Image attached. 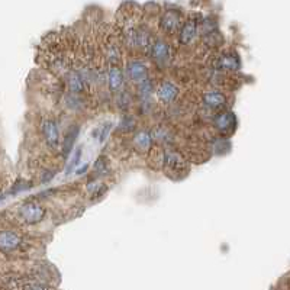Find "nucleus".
<instances>
[{
	"mask_svg": "<svg viewBox=\"0 0 290 290\" xmlns=\"http://www.w3.org/2000/svg\"><path fill=\"white\" fill-rule=\"evenodd\" d=\"M0 248L5 254H24L29 248L26 239L15 231L5 230L0 235Z\"/></svg>",
	"mask_w": 290,
	"mask_h": 290,
	"instance_id": "f257e3e1",
	"label": "nucleus"
},
{
	"mask_svg": "<svg viewBox=\"0 0 290 290\" xmlns=\"http://www.w3.org/2000/svg\"><path fill=\"white\" fill-rule=\"evenodd\" d=\"M17 215L20 221L26 225H35L45 218L47 209L43 205H39L36 200H25L17 206Z\"/></svg>",
	"mask_w": 290,
	"mask_h": 290,
	"instance_id": "f03ea898",
	"label": "nucleus"
},
{
	"mask_svg": "<svg viewBox=\"0 0 290 290\" xmlns=\"http://www.w3.org/2000/svg\"><path fill=\"white\" fill-rule=\"evenodd\" d=\"M5 287L10 290H55L52 289L50 284H45V283L38 282L34 279H15V277H10V279H5Z\"/></svg>",
	"mask_w": 290,
	"mask_h": 290,
	"instance_id": "7ed1b4c3",
	"label": "nucleus"
},
{
	"mask_svg": "<svg viewBox=\"0 0 290 290\" xmlns=\"http://www.w3.org/2000/svg\"><path fill=\"white\" fill-rule=\"evenodd\" d=\"M162 161H164V167L170 171L171 174H184V173H188L186 160L180 154L173 153V151H165Z\"/></svg>",
	"mask_w": 290,
	"mask_h": 290,
	"instance_id": "20e7f679",
	"label": "nucleus"
},
{
	"mask_svg": "<svg viewBox=\"0 0 290 290\" xmlns=\"http://www.w3.org/2000/svg\"><path fill=\"white\" fill-rule=\"evenodd\" d=\"M241 67V61L237 52L226 51L222 52L221 55L215 60V69L228 70V71H237Z\"/></svg>",
	"mask_w": 290,
	"mask_h": 290,
	"instance_id": "39448f33",
	"label": "nucleus"
},
{
	"mask_svg": "<svg viewBox=\"0 0 290 290\" xmlns=\"http://www.w3.org/2000/svg\"><path fill=\"white\" fill-rule=\"evenodd\" d=\"M43 134L45 138V142L48 144V147L55 148L58 142H60V129L57 122L51 118L44 119L43 122Z\"/></svg>",
	"mask_w": 290,
	"mask_h": 290,
	"instance_id": "423d86ee",
	"label": "nucleus"
},
{
	"mask_svg": "<svg viewBox=\"0 0 290 290\" xmlns=\"http://www.w3.org/2000/svg\"><path fill=\"white\" fill-rule=\"evenodd\" d=\"M161 29L167 34H173L179 29L181 25V15L177 10H165L162 13L161 20H160Z\"/></svg>",
	"mask_w": 290,
	"mask_h": 290,
	"instance_id": "0eeeda50",
	"label": "nucleus"
},
{
	"mask_svg": "<svg viewBox=\"0 0 290 290\" xmlns=\"http://www.w3.org/2000/svg\"><path fill=\"white\" fill-rule=\"evenodd\" d=\"M127 74L128 77L135 81V83H144L145 80H148V69L142 61L139 60H132L129 61L128 66H127Z\"/></svg>",
	"mask_w": 290,
	"mask_h": 290,
	"instance_id": "6e6552de",
	"label": "nucleus"
},
{
	"mask_svg": "<svg viewBox=\"0 0 290 290\" xmlns=\"http://www.w3.org/2000/svg\"><path fill=\"white\" fill-rule=\"evenodd\" d=\"M215 128L219 129L222 134H230L235 129V125H237V120H235V115L230 111L221 112L215 116L214 119Z\"/></svg>",
	"mask_w": 290,
	"mask_h": 290,
	"instance_id": "1a4fd4ad",
	"label": "nucleus"
},
{
	"mask_svg": "<svg viewBox=\"0 0 290 290\" xmlns=\"http://www.w3.org/2000/svg\"><path fill=\"white\" fill-rule=\"evenodd\" d=\"M150 54L154 60L158 61V63H165V61L170 60L171 55V48L170 45L167 43H164L161 39H157L151 44L150 47Z\"/></svg>",
	"mask_w": 290,
	"mask_h": 290,
	"instance_id": "9d476101",
	"label": "nucleus"
},
{
	"mask_svg": "<svg viewBox=\"0 0 290 290\" xmlns=\"http://www.w3.org/2000/svg\"><path fill=\"white\" fill-rule=\"evenodd\" d=\"M108 83H109V87H111L112 92H118L120 87L123 86V71H122V66L120 64L109 66Z\"/></svg>",
	"mask_w": 290,
	"mask_h": 290,
	"instance_id": "9b49d317",
	"label": "nucleus"
},
{
	"mask_svg": "<svg viewBox=\"0 0 290 290\" xmlns=\"http://www.w3.org/2000/svg\"><path fill=\"white\" fill-rule=\"evenodd\" d=\"M179 93V89L177 86L173 85L170 81H162L161 85L158 86V90H157V96L160 99V102L162 103H170L173 102Z\"/></svg>",
	"mask_w": 290,
	"mask_h": 290,
	"instance_id": "f8f14e48",
	"label": "nucleus"
},
{
	"mask_svg": "<svg viewBox=\"0 0 290 290\" xmlns=\"http://www.w3.org/2000/svg\"><path fill=\"white\" fill-rule=\"evenodd\" d=\"M196 34H197L196 20H195V19H189V20H186V22L183 24V26H181V31H180V35H179L180 44L188 45V44H190L193 39H195Z\"/></svg>",
	"mask_w": 290,
	"mask_h": 290,
	"instance_id": "ddd939ff",
	"label": "nucleus"
},
{
	"mask_svg": "<svg viewBox=\"0 0 290 290\" xmlns=\"http://www.w3.org/2000/svg\"><path fill=\"white\" fill-rule=\"evenodd\" d=\"M203 102H205V105H208L209 108L218 109V108H222V106L226 103V97H225V94L221 93L219 90H208V92L203 94Z\"/></svg>",
	"mask_w": 290,
	"mask_h": 290,
	"instance_id": "4468645a",
	"label": "nucleus"
},
{
	"mask_svg": "<svg viewBox=\"0 0 290 290\" xmlns=\"http://www.w3.org/2000/svg\"><path fill=\"white\" fill-rule=\"evenodd\" d=\"M151 142H153L151 132L147 131V129L139 131L137 135L134 137V145H135L138 151H148L150 147H151Z\"/></svg>",
	"mask_w": 290,
	"mask_h": 290,
	"instance_id": "2eb2a0df",
	"label": "nucleus"
},
{
	"mask_svg": "<svg viewBox=\"0 0 290 290\" xmlns=\"http://www.w3.org/2000/svg\"><path fill=\"white\" fill-rule=\"evenodd\" d=\"M78 135V127H71L69 129V132H67V137L64 139V142H63V154L64 155H67L70 153V150L73 148V144H74V139L77 138Z\"/></svg>",
	"mask_w": 290,
	"mask_h": 290,
	"instance_id": "dca6fc26",
	"label": "nucleus"
},
{
	"mask_svg": "<svg viewBox=\"0 0 290 290\" xmlns=\"http://www.w3.org/2000/svg\"><path fill=\"white\" fill-rule=\"evenodd\" d=\"M94 171H96L97 174H100V176H103L105 173L109 171V162H108V160H106L105 157L97 158V161L94 164Z\"/></svg>",
	"mask_w": 290,
	"mask_h": 290,
	"instance_id": "f3484780",
	"label": "nucleus"
},
{
	"mask_svg": "<svg viewBox=\"0 0 290 290\" xmlns=\"http://www.w3.org/2000/svg\"><path fill=\"white\" fill-rule=\"evenodd\" d=\"M80 157H81V148H77L76 151H74V154H73V157H71L70 162L67 164V167H66V173H67V174H70L71 171L76 169V165L78 164V161H80Z\"/></svg>",
	"mask_w": 290,
	"mask_h": 290,
	"instance_id": "a211bd4d",
	"label": "nucleus"
},
{
	"mask_svg": "<svg viewBox=\"0 0 290 290\" xmlns=\"http://www.w3.org/2000/svg\"><path fill=\"white\" fill-rule=\"evenodd\" d=\"M151 90H153V86L150 83V80H145L144 83L139 85V93L142 94L144 97L150 96V94H151Z\"/></svg>",
	"mask_w": 290,
	"mask_h": 290,
	"instance_id": "6ab92c4d",
	"label": "nucleus"
},
{
	"mask_svg": "<svg viewBox=\"0 0 290 290\" xmlns=\"http://www.w3.org/2000/svg\"><path fill=\"white\" fill-rule=\"evenodd\" d=\"M289 286H290V284H289Z\"/></svg>",
	"mask_w": 290,
	"mask_h": 290,
	"instance_id": "aec40b11",
	"label": "nucleus"
}]
</instances>
